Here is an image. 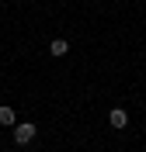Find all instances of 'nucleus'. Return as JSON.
Instances as JSON below:
<instances>
[{"mask_svg": "<svg viewBox=\"0 0 146 152\" xmlns=\"http://www.w3.org/2000/svg\"><path fill=\"white\" fill-rule=\"evenodd\" d=\"M35 132H39V128H35L31 121H21V124H14V142H18V145H28L31 138H35Z\"/></svg>", "mask_w": 146, "mask_h": 152, "instance_id": "1", "label": "nucleus"}, {"mask_svg": "<svg viewBox=\"0 0 146 152\" xmlns=\"http://www.w3.org/2000/svg\"><path fill=\"white\" fill-rule=\"evenodd\" d=\"M66 48H70L66 38H52V42H49V52H52V56H66Z\"/></svg>", "mask_w": 146, "mask_h": 152, "instance_id": "3", "label": "nucleus"}, {"mask_svg": "<svg viewBox=\"0 0 146 152\" xmlns=\"http://www.w3.org/2000/svg\"><path fill=\"white\" fill-rule=\"evenodd\" d=\"M0 124H7V128H14V124H18V114L10 111V107H7V104L0 107Z\"/></svg>", "mask_w": 146, "mask_h": 152, "instance_id": "4", "label": "nucleus"}, {"mask_svg": "<svg viewBox=\"0 0 146 152\" xmlns=\"http://www.w3.org/2000/svg\"><path fill=\"white\" fill-rule=\"evenodd\" d=\"M108 121H111V128H125V124H129V114H125V107H115V111L108 114Z\"/></svg>", "mask_w": 146, "mask_h": 152, "instance_id": "2", "label": "nucleus"}]
</instances>
